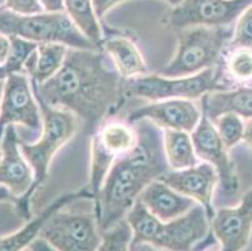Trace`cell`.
<instances>
[{
	"mask_svg": "<svg viewBox=\"0 0 252 251\" xmlns=\"http://www.w3.org/2000/svg\"><path fill=\"white\" fill-rule=\"evenodd\" d=\"M123 80L103 49L69 48L58 73L32 86L36 98L73 113L84 131L93 135L122 106Z\"/></svg>",
	"mask_w": 252,
	"mask_h": 251,
	"instance_id": "obj_1",
	"label": "cell"
},
{
	"mask_svg": "<svg viewBox=\"0 0 252 251\" xmlns=\"http://www.w3.org/2000/svg\"><path fill=\"white\" fill-rule=\"evenodd\" d=\"M137 143L117 158L94 197L99 231L126 218L136 200L148 185L169 171L163 144V130L150 119L136 122Z\"/></svg>",
	"mask_w": 252,
	"mask_h": 251,
	"instance_id": "obj_2",
	"label": "cell"
},
{
	"mask_svg": "<svg viewBox=\"0 0 252 251\" xmlns=\"http://www.w3.org/2000/svg\"><path fill=\"white\" fill-rule=\"evenodd\" d=\"M233 36V27H191L177 33V50L159 74L189 77L216 68Z\"/></svg>",
	"mask_w": 252,
	"mask_h": 251,
	"instance_id": "obj_3",
	"label": "cell"
},
{
	"mask_svg": "<svg viewBox=\"0 0 252 251\" xmlns=\"http://www.w3.org/2000/svg\"><path fill=\"white\" fill-rule=\"evenodd\" d=\"M0 34L18 36L36 44L59 43L72 49H102L78 29L65 11L24 15L0 6Z\"/></svg>",
	"mask_w": 252,
	"mask_h": 251,
	"instance_id": "obj_4",
	"label": "cell"
},
{
	"mask_svg": "<svg viewBox=\"0 0 252 251\" xmlns=\"http://www.w3.org/2000/svg\"><path fill=\"white\" fill-rule=\"evenodd\" d=\"M231 89L222 80L219 68L206 69L189 77H163L161 74H143L123 80L126 98H144L159 102L167 100L194 101L216 91Z\"/></svg>",
	"mask_w": 252,
	"mask_h": 251,
	"instance_id": "obj_5",
	"label": "cell"
},
{
	"mask_svg": "<svg viewBox=\"0 0 252 251\" xmlns=\"http://www.w3.org/2000/svg\"><path fill=\"white\" fill-rule=\"evenodd\" d=\"M36 98V97H35ZM40 107L43 126L38 141L27 143L20 141L23 156L34 171V185L32 195L45 181L49 172L50 162L57 152L69 142L79 127V119L68 110L53 108L36 98Z\"/></svg>",
	"mask_w": 252,
	"mask_h": 251,
	"instance_id": "obj_6",
	"label": "cell"
},
{
	"mask_svg": "<svg viewBox=\"0 0 252 251\" xmlns=\"http://www.w3.org/2000/svg\"><path fill=\"white\" fill-rule=\"evenodd\" d=\"M67 206L57 210L45 221L39 238L56 251H97L102 243V234L94 206L84 210H72Z\"/></svg>",
	"mask_w": 252,
	"mask_h": 251,
	"instance_id": "obj_7",
	"label": "cell"
},
{
	"mask_svg": "<svg viewBox=\"0 0 252 251\" xmlns=\"http://www.w3.org/2000/svg\"><path fill=\"white\" fill-rule=\"evenodd\" d=\"M136 143V128L134 124L128 121H105L93 133L88 190L94 195V197L103 186L105 177L117 158L132 151Z\"/></svg>",
	"mask_w": 252,
	"mask_h": 251,
	"instance_id": "obj_8",
	"label": "cell"
},
{
	"mask_svg": "<svg viewBox=\"0 0 252 251\" xmlns=\"http://www.w3.org/2000/svg\"><path fill=\"white\" fill-rule=\"evenodd\" d=\"M252 0H182L164 14V27L182 31L191 27H232Z\"/></svg>",
	"mask_w": 252,
	"mask_h": 251,
	"instance_id": "obj_9",
	"label": "cell"
},
{
	"mask_svg": "<svg viewBox=\"0 0 252 251\" xmlns=\"http://www.w3.org/2000/svg\"><path fill=\"white\" fill-rule=\"evenodd\" d=\"M0 185L19 197L15 210L27 222L32 220L31 199L34 171L20 149V140L14 124H9L0 142Z\"/></svg>",
	"mask_w": 252,
	"mask_h": 251,
	"instance_id": "obj_10",
	"label": "cell"
},
{
	"mask_svg": "<svg viewBox=\"0 0 252 251\" xmlns=\"http://www.w3.org/2000/svg\"><path fill=\"white\" fill-rule=\"evenodd\" d=\"M9 124H22L35 133L42 131V112L27 73H15L5 79L0 107V142Z\"/></svg>",
	"mask_w": 252,
	"mask_h": 251,
	"instance_id": "obj_11",
	"label": "cell"
},
{
	"mask_svg": "<svg viewBox=\"0 0 252 251\" xmlns=\"http://www.w3.org/2000/svg\"><path fill=\"white\" fill-rule=\"evenodd\" d=\"M194 152L198 160L212 165L219 175L220 190L224 197L236 195L240 187L236 166L228 155V149L217 133L214 122L202 110L200 123L191 133Z\"/></svg>",
	"mask_w": 252,
	"mask_h": 251,
	"instance_id": "obj_12",
	"label": "cell"
},
{
	"mask_svg": "<svg viewBox=\"0 0 252 251\" xmlns=\"http://www.w3.org/2000/svg\"><path fill=\"white\" fill-rule=\"evenodd\" d=\"M211 220L205 207L196 204L177 218L162 222L152 245L168 251H194L210 235Z\"/></svg>",
	"mask_w": 252,
	"mask_h": 251,
	"instance_id": "obj_13",
	"label": "cell"
},
{
	"mask_svg": "<svg viewBox=\"0 0 252 251\" xmlns=\"http://www.w3.org/2000/svg\"><path fill=\"white\" fill-rule=\"evenodd\" d=\"M252 232V188L235 207H222L211 220V234L220 251H242Z\"/></svg>",
	"mask_w": 252,
	"mask_h": 251,
	"instance_id": "obj_14",
	"label": "cell"
},
{
	"mask_svg": "<svg viewBox=\"0 0 252 251\" xmlns=\"http://www.w3.org/2000/svg\"><path fill=\"white\" fill-rule=\"evenodd\" d=\"M202 117V108L189 100H167L152 102L129 112L127 121L136 123L150 119L162 130L185 131L192 133Z\"/></svg>",
	"mask_w": 252,
	"mask_h": 251,
	"instance_id": "obj_15",
	"label": "cell"
},
{
	"mask_svg": "<svg viewBox=\"0 0 252 251\" xmlns=\"http://www.w3.org/2000/svg\"><path fill=\"white\" fill-rule=\"evenodd\" d=\"M162 182L168 185L177 192L194 200L205 207L210 220L215 216L212 200L214 191L219 183V175L212 165L207 162L185 170H169L159 177Z\"/></svg>",
	"mask_w": 252,
	"mask_h": 251,
	"instance_id": "obj_16",
	"label": "cell"
},
{
	"mask_svg": "<svg viewBox=\"0 0 252 251\" xmlns=\"http://www.w3.org/2000/svg\"><path fill=\"white\" fill-rule=\"evenodd\" d=\"M77 200H94V195L88 188H84L78 192L64 193L57 200H54L42 214H39L38 216L28 221L27 225L19 231L0 238V251H23L24 249L29 248L31 244L39 238V232L44 226L45 221L57 210L77 201Z\"/></svg>",
	"mask_w": 252,
	"mask_h": 251,
	"instance_id": "obj_17",
	"label": "cell"
},
{
	"mask_svg": "<svg viewBox=\"0 0 252 251\" xmlns=\"http://www.w3.org/2000/svg\"><path fill=\"white\" fill-rule=\"evenodd\" d=\"M148 210L163 222L177 218L189 211L197 204L169 187L161 179H156L144 188L138 197Z\"/></svg>",
	"mask_w": 252,
	"mask_h": 251,
	"instance_id": "obj_18",
	"label": "cell"
},
{
	"mask_svg": "<svg viewBox=\"0 0 252 251\" xmlns=\"http://www.w3.org/2000/svg\"><path fill=\"white\" fill-rule=\"evenodd\" d=\"M202 110L214 122L224 113H235L242 118H252V84L206 94L201 100Z\"/></svg>",
	"mask_w": 252,
	"mask_h": 251,
	"instance_id": "obj_19",
	"label": "cell"
},
{
	"mask_svg": "<svg viewBox=\"0 0 252 251\" xmlns=\"http://www.w3.org/2000/svg\"><path fill=\"white\" fill-rule=\"evenodd\" d=\"M102 49L109 55L123 79L147 73V64L133 40L127 36H113L103 40Z\"/></svg>",
	"mask_w": 252,
	"mask_h": 251,
	"instance_id": "obj_20",
	"label": "cell"
},
{
	"mask_svg": "<svg viewBox=\"0 0 252 251\" xmlns=\"http://www.w3.org/2000/svg\"><path fill=\"white\" fill-rule=\"evenodd\" d=\"M69 48L59 43H43L29 57L24 73L31 75L32 82L42 84L56 75L63 66Z\"/></svg>",
	"mask_w": 252,
	"mask_h": 251,
	"instance_id": "obj_21",
	"label": "cell"
},
{
	"mask_svg": "<svg viewBox=\"0 0 252 251\" xmlns=\"http://www.w3.org/2000/svg\"><path fill=\"white\" fill-rule=\"evenodd\" d=\"M163 144L171 170H185L198 165L191 133L185 131L163 130Z\"/></svg>",
	"mask_w": 252,
	"mask_h": 251,
	"instance_id": "obj_22",
	"label": "cell"
},
{
	"mask_svg": "<svg viewBox=\"0 0 252 251\" xmlns=\"http://www.w3.org/2000/svg\"><path fill=\"white\" fill-rule=\"evenodd\" d=\"M64 10L95 47L102 48L103 29L92 0H64Z\"/></svg>",
	"mask_w": 252,
	"mask_h": 251,
	"instance_id": "obj_23",
	"label": "cell"
},
{
	"mask_svg": "<svg viewBox=\"0 0 252 251\" xmlns=\"http://www.w3.org/2000/svg\"><path fill=\"white\" fill-rule=\"evenodd\" d=\"M126 220L128 221V224L132 229L130 248L141 245V244L152 245L159 232L162 222H163L158 217H156L139 199L136 200L132 209L128 211Z\"/></svg>",
	"mask_w": 252,
	"mask_h": 251,
	"instance_id": "obj_24",
	"label": "cell"
},
{
	"mask_svg": "<svg viewBox=\"0 0 252 251\" xmlns=\"http://www.w3.org/2000/svg\"><path fill=\"white\" fill-rule=\"evenodd\" d=\"M224 74L232 82L252 83V50L249 48H231L224 50Z\"/></svg>",
	"mask_w": 252,
	"mask_h": 251,
	"instance_id": "obj_25",
	"label": "cell"
},
{
	"mask_svg": "<svg viewBox=\"0 0 252 251\" xmlns=\"http://www.w3.org/2000/svg\"><path fill=\"white\" fill-rule=\"evenodd\" d=\"M10 50L6 61L0 66V80H5L9 75L15 73H24L25 63L32 54L38 49L34 41L25 40L18 36H9Z\"/></svg>",
	"mask_w": 252,
	"mask_h": 251,
	"instance_id": "obj_26",
	"label": "cell"
},
{
	"mask_svg": "<svg viewBox=\"0 0 252 251\" xmlns=\"http://www.w3.org/2000/svg\"><path fill=\"white\" fill-rule=\"evenodd\" d=\"M100 234L102 243L97 251H132V229L126 218Z\"/></svg>",
	"mask_w": 252,
	"mask_h": 251,
	"instance_id": "obj_27",
	"label": "cell"
},
{
	"mask_svg": "<svg viewBox=\"0 0 252 251\" xmlns=\"http://www.w3.org/2000/svg\"><path fill=\"white\" fill-rule=\"evenodd\" d=\"M217 133L221 137L226 148L230 149L242 141L245 122L242 117L235 113H224L214 121Z\"/></svg>",
	"mask_w": 252,
	"mask_h": 251,
	"instance_id": "obj_28",
	"label": "cell"
},
{
	"mask_svg": "<svg viewBox=\"0 0 252 251\" xmlns=\"http://www.w3.org/2000/svg\"><path fill=\"white\" fill-rule=\"evenodd\" d=\"M231 48H249L252 50V5L247 8L233 28V36L227 45Z\"/></svg>",
	"mask_w": 252,
	"mask_h": 251,
	"instance_id": "obj_29",
	"label": "cell"
},
{
	"mask_svg": "<svg viewBox=\"0 0 252 251\" xmlns=\"http://www.w3.org/2000/svg\"><path fill=\"white\" fill-rule=\"evenodd\" d=\"M4 6L9 10L15 11L18 14H24V15H32V14H39L44 11L40 0H5Z\"/></svg>",
	"mask_w": 252,
	"mask_h": 251,
	"instance_id": "obj_30",
	"label": "cell"
},
{
	"mask_svg": "<svg viewBox=\"0 0 252 251\" xmlns=\"http://www.w3.org/2000/svg\"><path fill=\"white\" fill-rule=\"evenodd\" d=\"M125 0H92L93 8H94L95 14L98 19H103L105 14L108 13L112 8L117 5L118 3H122Z\"/></svg>",
	"mask_w": 252,
	"mask_h": 251,
	"instance_id": "obj_31",
	"label": "cell"
},
{
	"mask_svg": "<svg viewBox=\"0 0 252 251\" xmlns=\"http://www.w3.org/2000/svg\"><path fill=\"white\" fill-rule=\"evenodd\" d=\"M43 9L47 13H59L64 10V0H40Z\"/></svg>",
	"mask_w": 252,
	"mask_h": 251,
	"instance_id": "obj_32",
	"label": "cell"
},
{
	"mask_svg": "<svg viewBox=\"0 0 252 251\" xmlns=\"http://www.w3.org/2000/svg\"><path fill=\"white\" fill-rule=\"evenodd\" d=\"M10 50V39L9 36L0 34V66L6 61Z\"/></svg>",
	"mask_w": 252,
	"mask_h": 251,
	"instance_id": "obj_33",
	"label": "cell"
},
{
	"mask_svg": "<svg viewBox=\"0 0 252 251\" xmlns=\"http://www.w3.org/2000/svg\"><path fill=\"white\" fill-rule=\"evenodd\" d=\"M29 248H31L32 251H56L47 243V241L43 240V239L40 238L35 239V240L31 244Z\"/></svg>",
	"mask_w": 252,
	"mask_h": 251,
	"instance_id": "obj_34",
	"label": "cell"
},
{
	"mask_svg": "<svg viewBox=\"0 0 252 251\" xmlns=\"http://www.w3.org/2000/svg\"><path fill=\"white\" fill-rule=\"evenodd\" d=\"M242 141L252 149V118H249L245 122V131Z\"/></svg>",
	"mask_w": 252,
	"mask_h": 251,
	"instance_id": "obj_35",
	"label": "cell"
},
{
	"mask_svg": "<svg viewBox=\"0 0 252 251\" xmlns=\"http://www.w3.org/2000/svg\"><path fill=\"white\" fill-rule=\"evenodd\" d=\"M18 200H19V197H15L8 188L4 187V186H0V201H9L17 205Z\"/></svg>",
	"mask_w": 252,
	"mask_h": 251,
	"instance_id": "obj_36",
	"label": "cell"
},
{
	"mask_svg": "<svg viewBox=\"0 0 252 251\" xmlns=\"http://www.w3.org/2000/svg\"><path fill=\"white\" fill-rule=\"evenodd\" d=\"M132 251H168V250L155 248V246L151 245V244H141V245L133 246V248H132Z\"/></svg>",
	"mask_w": 252,
	"mask_h": 251,
	"instance_id": "obj_37",
	"label": "cell"
},
{
	"mask_svg": "<svg viewBox=\"0 0 252 251\" xmlns=\"http://www.w3.org/2000/svg\"><path fill=\"white\" fill-rule=\"evenodd\" d=\"M4 86H5V80H0V107H1V98H3Z\"/></svg>",
	"mask_w": 252,
	"mask_h": 251,
	"instance_id": "obj_38",
	"label": "cell"
},
{
	"mask_svg": "<svg viewBox=\"0 0 252 251\" xmlns=\"http://www.w3.org/2000/svg\"><path fill=\"white\" fill-rule=\"evenodd\" d=\"M164 1H166V3H168L169 5L176 6V5H178V4H180L182 0H164Z\"/></svg>",
	"mask_w": 252,
	"mask_h": 251,
	"instance_id": "obj_39",
	"label": "cell"
},
{
	"mask_svg": "<svg viewBox=\"0 0 252 251\" xmlns=\"http://www.w3.org/2000/svg\"><path fill=\"white\" fill-rule=\"evenodd\" d=\"M5 4V0H0V6H3Z\"/></svg>",
	"mask_w": 252,
	"mask_h": 251,
	"instance_id": "obj_40",
	"label": "cell"
},
{
	"mask_svg": "<svg viewBox=\"0 0 252 251\" xmlns=\"http://www.w3.org/2000/svg\"><path fill=\"white\" fill-rule=\"evenodd\" d=\"M202 251H203V250H202Z\"/></svg>",
	"mask_w": 252,
	"mask_h": 251,
	"instance_id": "obj_41",
	"label": "cell"
}]
</instances>
